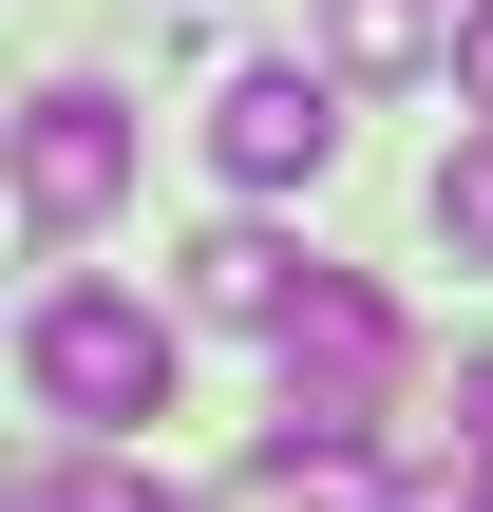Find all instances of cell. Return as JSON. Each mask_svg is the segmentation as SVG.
I'll return each mask as SVG.
<instances>
[{
  "mask_svg": "<svg viewBox=\"0 0 493 512\" xmlns=\"http://www.w3.org/2000/svg\"><path fill=\"white\" fill-rule=\"evenodd\" d=\"M437 247H456V266H493V114L437 152Z\"/></svg>",
  "mask_w": 493,
  "mask_h": 512,
  "instance_id": "cell-7",
  "label": "cell"
},
{
  "mask_svg": "<svg viewBox=\"0 0 493 512\" xmlns=\"http://www.w3.org/2000/svg\"><path fill=\"white\" fill-rule=\"evenodd\" d=\"M19 399H38L57 437H133V418H171V304L57 266V285L19 304Z\"/></svg>",
  "mask_w": 493,
  "mask_h": 512,
  "instance_id": "cell-1",
  "label": "cell"
},
{
  "mask_svg": "<svg viewBox=\"0 0 493 512\" xmlns=\"http://www.w3.org/2000/svg\"><path fill=\"white\" fill-rule=\"evenodd\" d=\"M266 361H285V418H266V437H380L399 380H418V342H399V304H380L361 266H304V304L266 323Z\"/></svg>",
  "mask_w": 493,
  "mask_h": 512,
  "instance_id": "cell-2",
  "label": "cell"
},
{
  "mask_svg": "<svg viewBox=\"0 0 493 512\" xmlns=\"http://www.w3.org/2000/svg\"><path fill=\"white\" fill-rule=\"evenodd\" d=\"M437 76H456V114H493V0H456V57Z\"/></svg>",
  "mask_w": 493,
  "mask_h": 512,
  "instance_id": "cell-10",
  "label": "cell"
},
{
  "mask_svg": "<svg viewBox=\"0 0 493 512\" xmlns=\"http://www.w3.org/2000/svg\"><path fill=\"white\" fill-rule=\"evenodd\" d=\"M285 304H304V247L285 228H209L190 247V323H285Z\"/></svg>",
  "mask_w": 493,
  "mask_h": 512,
  "instance_id": "cell-5",
  "label": "cell"
},
{
  "mask_svg": "<svg viewBox=\"0 0 493 512\" xmlns=\"http://www.w3.org/2000/svg\"><path fill=\"white\" fill-rule=\"evenodd\" d=\"M209 171L228 190H323L342 171V57H247L209 95Z\"/></svg>",
  "mask_w": 493,
  "mask_h": 512,
  "instance_id": "cell-3",
  "label": "cell"
},
{
  "mask_svg": "<svg viewBox=\"0 0 493 512\" xmlns=\"http://www.w3.org/2000/svg\"><path fill=\"white\" fill-rule=\"evenodd\" d=\"M114 190H133V114H114L95 76H57V95L19 114V228H38V247H76Z\"/></svg>",
  "mask_w": 493,
  "mask_h": 512,
  "instance_id": "cell-4",
  "label": "cell"
},
{
  "mask_svg": "<svg viewBox=\"0 0 493 512\" xmlns=\"http://www.w3.org/2000/svg\"><path fill=\"white\" fill-rule=\"evenodd\" d=\"M323 57L342 76H418V57H456V0H323Z\"/></svg>",
  "mask_w": 493,
  "mask_h": 512,
  "instance_id": "cell-6",
  "label": "cell"
},
{
  "mask_svg": "<svg viewBox=\"0 0 493 512\" xmlns=\"http://www.w3.org/2000/svg\"><path fill=\"white\" fill-rule=\"evenodd\" d=\"M19 512H171L152 475H19Z\"/></svg>",
  "mask_w": 493,
  "mask_h": 512,
  "instance_id": "cell-9",
  "label": "cell"
},
{
  "mask_svg": "<svg viewBox=\"0 0 493 512\" xmlns=\"http://www.w3.org/2000/svg\"><path fill=\"white\" fill-rule=\"evenodd\" d=\"M418 512H493V437H475V418L437 437V475H418Z\"/></svg>",
  "mask_w": 493,
  "mask_h": 512,
  "instance_id": "cell-8",
  "label": "cell"
},
{
  "mask_svg": "<svg viewBox=\"0 0 493 512\" xmlns=\"http://www.w3.org/2000/svg\"><path fill=\"white\" fill-rule=\"evenodd\" d=\"M456 418H475V437H493V361H456Z\"/></svg>",
  "mask_w": 493,
  "mask_h": 512,
  "instance_id": "cell-11",
  "label": "cell"
}]
</instances>
